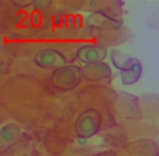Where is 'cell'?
I'll return each instance as SVG.
<instances>
[{"label":"cell","instance_id":"277c9868","mask_svg":"<svg viewBox=\"0 0 159 156\" xmlns=\"http://www.w3.org/2000/svg\"><path fill=\"white\" fill-rule=\"evenodd\" d=\"M77 59L84 64H93L103 62L107 57V48L99 45H83L76 51Z\"/></svg>","mask_w":159,"mask_h":156},{"label":"cell","instance_id":"9c48e42d","mask_svg":"<svg viewBox=\"0 0 159 156\" xmlns=\"http://www.w3.org/2000/svg\"><path fill=\"white\" fill-rule=\"evenodd\" d=\"M9 132H2L1 131V141L2 144H9V142H12L16 137H19L20 135V128L16 125V124H7L6 125Z\"/></svg>","mask_w":159,"mask_h":156},{"label":"cell","instance_id":"6da1fadb","mask_svg":"<svg viewBox=\"0 0 159 156\" xmlns=\"http://www.w3.org/2000/svg\"><path fill=\"white\" fill-rule=\"evenodd\" d=\"M82 79V68L77 66H66L63 68L53 71L51 82L58 90H71L76 88Z\"/></svg>","mask_w":159,"mask_h":156},{"label":"cell","instance_id":"ba28073f","mask_svg":"<svg viewBox=\"0 0 159 156\" xmlns=\"http://www.w3.org/2000/svg\"><path fill=\"white\" fill-rule=\"evenodd\" d=\"M109 58H111L112 64L120 72L128 69L135 61V57H129L118 50H112L109 52Z\"/></svg>","mask_w":159,"mask_h":156},{"label":"cell","instance_id":"7a4b0ae2","mask_svg":"<svg viewBox=\"0 0 159 156\" xmlns=\"http://www.w3.org/2000/svg\"><path fill=\"white\" fill-rule=\"evenodd\" d=\"M101 129V114L96 109H87L80 114L76 120L75 130L78 137L88 139L96 135Z\"/></svg>","mask_w":159,"mask_h":156},{"label":"cell","instance_id":"52a82bcc","mask_svg":"<svg viewBox=\"0 0 159 156\" xmlns=\"http://www.w3.org/2000/svg\"><path fill=\"white\" fill-rule=\"evenodd\" d=\"M140 76H142V62L138 58H135L134 63L128 69L120 72V82L122 84L130 85L138 82Z\"/></svg>","mask_w":159,"mask_h":156},{"label":"cell","instance_id":"3957f363","mask_svg":"<svg viewBox=\"0 0 159 156\" xmlns=\"http://www.w3.org/2000/svg\"><path fill=\"white\" fill-rule=\"evenodd\" d=\"M35 63L45 69H60L63 68L67 64V59L66 57L57 50L53 48H43L40 50L36 54H35Z\"/></svg>","mask_w":159,"mask_h":156},{"label":"cell","instance_id":"8992f818","mask_svg":"<svg viewBox=\"0 0 159 156\" xmlns=\"http://www.w3.org/2000/svg\"><path fill=\"white\" fill-rule=\"evenodd\" d=\"M112 74L109 64L104 62L93 63V64H84L82 67V78L87 82H98L106 78H109Z\"/></svg>","mask_w":159,"mask_h":156},{"label":"cell","instance_id":"5b68a950","mask_svg":"<svg viewBox=\"0 0 159 156\" xmlns=\"http://www.w3.org/2000/svg\"><path fill=\"white\" fill-rule=\"evenodd\" d=\"M87 25L92 28L98 30H116L123 25L122 19L112 17L101 12H92L87 17Z\"/></svg>","mask_w":159,"mask_h":156}]
</instances>
